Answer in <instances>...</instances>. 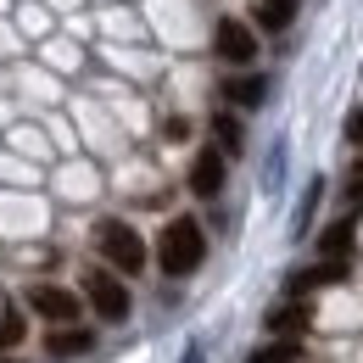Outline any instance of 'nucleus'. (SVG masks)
<instances>
[{
  "label": "nucleus",
  "mask_w": 363,
  "mask_h": 363,
  "mask_svg": "<svg viewBox=\"0 0 363 363\" xmlns=\"http://www.w3.org/2000/svg\"><path fill=\"white\" fill-rule=\"evenodd\" d=\"M95 252L106 257V269L112 274H140L145 263H151V252H145V240H140L135 224H123V218H101L95 224Z\"/></svg>",
  "instance_id": "obj_2"
},
{
  "label": "nucleus",
  "mask_w": 363,
  "mask_h": 363,
  "mask_svg": "<svg viewBox=\"0 0 363 363\" xmlns=\"http://www.w3.org/2000/svg\"><path fill=\"white\" fill-rule=\"evenodd\" d=\"M0 363H11V358H0Z\"/></svg>",
  "instance_id": "obj_18"
},
{
  "label": "nucleus",
  "mask_w": 363,
  "mask_h": 363,
  "mask_svg": "<svg viewBox=\"0 0 363 363\" xmlns=\"http://www.w3.org/2000/svg\"><path fill=\"white\" fill-rule=\"evenodd\" d=\"M213 140H218V151H224V157H235V151L246 145V129H240V118H235V112H218V118H213Z\"/></svg>",
  "instance_id": "obj_12"
},
{
  "label": "nucleus",
  "mask_w": 363,
  "mask_h": 363,
  "mask_svg": "<svg viewBox=\"0 0 363 363\" xmlns=\"http://www.w3.org/2000/svg\"><path fill=\"white\" fill-rule=\"evenodd\" d=\"M352 246H358V218L352 213L318 235V257H352Z\"/></svg>",
  "instance_id": "obj_10"
},
{
  "label": "nucleus",
  "mask_w": 363,
  "mask_h": 363,
  "mask_svg": "<svg viewBox=\"0 0 363 363\" xmlns=\"http://www.w3.org/2000/svg\"><path fill=\"white\" fill-rule=\"evenodd\" d=\"M347 140H352V145H358V151H363V106H358V112H352V118H347Z\"/></svg>",
  "instance_id": "obj_16"
},
{
  "label": "nucleus",
  "mask_w": 363,
  "mask_h": 363,
  "mask_svg": "<svg viewBox=\"0 0 363 363\" xmlns=\"http://www.w3.org/2000/svg\"><path fill=\"white\" fill-rule=\"evenodd\" d=\"M184 363H201V352H184Z\"/></svg>",
  "instance_id": "obj_17"
},
{
  "label": "nucleus",
  "mask_w": 363,
  "mask_h": 363,
  "mask_svg": "<svg viewBox=\"0 0 363 363\" xmlns=\"http://www.w3.org/2000/svg\"><path fill=\"white\" fill-rule=\"evenodd\" d=\"M252 17H257V28L285 34V28H291V17H296V0H252Z\"/></svg>",
  "instance_id": "obj_11"
},
{
  "label": "nucleus",
  "mask_w": 363,
  "mask_h": 363,
  "mask_svg": "<svg viewBox=\"0 0 363 363\" xmlns=\"http://www.w3.org/2000/svg\"><path fill=\"white\" fill-rule=\"evenodd\" d=\"M90 347H95V330H84V324H56V330L45 335V352L56 363L62 358H84Z\"/></svg>",
  "instance_id": "obj_8"
},
{
  "label": "nucleus",
  "mask_w": 363,
  "mask_h": 363,
  "mask_svg": "<svg viewBox=\"0 0 363 363\" xmlns=\"http://www.w3.org/2000/svg\"><path fill=\"white\" fill-rule=\"evenodd\" d=\"M84 302H90L106 324H123L129 308H135V296H129L123 274H112V269H90V274H84Z\"/></svg>",
  "instance_id": "obj_3"
},
{
  "label": "nucleus",
  "mask_w": 363,
  "mask_h": 363,
  "mask_svg": "<svg viewBox=\"0 0 363 363\" xmlns=\"http://www.w3.org/2000/svg\"><path fill=\"white\" fill-rule=\"evenodd\" d=\"M341 196H347V207H352V218H358V207H363V157L347 168V184H341Z\"/></svg>",
  "instance_id": "obj_15"
},
{
  "label": "nucleus",
  "mask_w": 363,
  "mask_h": 363,
  "mask_svg": "<svg viewBox=\"0 0 363 363\" xmlns=\"http://www.w3.org/2000/svg\"><path fill=\"white\" fill-rule=\"evenodd\" d=\"M213 50H218V62H229V67H252L257 62V34L240 17H224L213 28Z\"/></svg>",
  "instance_id": "obj_4"
},
{
  "label": "nucleus",
  "mask_w": 363,
  "mask_h": 363,
  "mask_svg": "<svg viewBox=\"0 0 363 363\" xmlns=\"http://www.w3.org/2000/svg\"><path fill=\"white\" fill-rule=\"evenodd\" d=\"M308 324H313V308H308L302 296H285L279 308H269V335L274 341H302Z\"/></svg>",
  "instance_id": "obj_7"
},
{
  "label": "nucleus",
  "mask_w": 363,
  "mask_h": 363,
  "mask_svg": "<svg viewBox=\"0 0 363 363\" xmlns=\"http://www.w3.org/2000/svg\"><path fill=\"white\" fill-rule=\"evenodd\" d=\"M224 179H229L224 151H218V145H201V151H196V162H190V196L213 201V196L224 190Z\"/></svg>",
  "instance_id": "obj_5"
},
{
  "label": "nucleus",
  "mask_w": 363,
  "mask_h": 363,
  "mask_svg": "<svg viewBox=\"0 0 363 363\" xmlns=\"http://www.w3.org/2000/svg\"><path fill=\"white\" fill-rule=\"evenodd\" d=\"M23 335H28V324H23V313H17V308H6V313H0V352H11V347H23Z\"/></svg>",
  "instance_id": "obj_14"
},
{
  "label": "nucleus",
  "mask_w": 363,
  "mask_h": 363,
  "mask_svg": "<svg viewBox=\"0 0 363 363\" xmlns=\"http://www.w3.org/2000/svg\"><path fill=\"white\" fill-rule=\"evenodd\" d=\"M201 263H207V229L196 224L190 213L168 218L162 235H157V269L168 274V279H190Z\"/></svg>",
  "instance_id": "obj_1"
},
{
  "label": "nucleus",
  "mask_w": 363,
  "mask_h": 363,
  "mask_svg": "<svg viewBox=\"0 0 363 363\" xmlns=\"http://www.w3.org/2000/svg\"><path fill=\"white\" fill-rule=\"evenodd\" d=\"M246 363H302V341H269V347H257Z\"/></svg>",
  "instance_id": "obj_13"
},
{
  "label": "nucleus",
  "mask_w": 363,
  "mask_h": 363,
  "mask_svg": "<svg viewBox=\"0 0 363 363\" xmlns=\"http://www.w3.org/2000/svg\"><path fill=\"white\" fill-rule=\"evenodd\" d=\"M28 308L50 324H79V296L67 291V285H34L28 291Z\"/></svg>",
  "instance_id": "obj_6"
},
{
  "label": "nucleus",
  "mask_w": 363,
  "mask_h": 363,
  "mask_svg": "<svg viewBox=\"0 0 363 363\" xmlns=\"http://www.w3.org/2000/svg\"><path fill=\"white\" fill-rule=\"evenodd\" d=\"M224 101L240 106V112H252V106L269 101V79H263V73H229L224 79Z\"/></svg>",
  "instance_id": "obj_9"
}]
</instances>
